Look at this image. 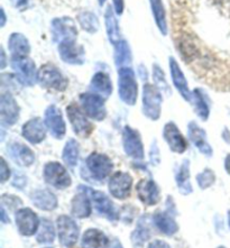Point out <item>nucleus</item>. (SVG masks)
Listing matches in <instances>:
<instances>
[{
  "instance_id": "de8ad7c7",
  "label": "nucleus",
  "mask_w": 230,
  "mask_h": 248,
  "mask_svg": "<svg viewBox=\"0 0 230 248\" xmlns=\"http://www.w3.org/2000/svg\"><path fill=\"white\" fill-rule=\"evenodd\" d=\"M138 70H139V73H140V78H141V79L146 80V79H147V72H146V69H145V66L139 65V66H138Z\"/></svg>"
},
{
  "instance_id": "9d476101",
  "label": "nucleus",
  "mask_w": 230,
  "mask_h": 248,
  "mask_svg": "<svg viewBox=\"0 0 230 248\" xmlns=\"http://www.w3.org/2000/svg\"><path fill=\"white\" fill-rule=\"evenodd\" d=\"M87 168L95 179L104 180L111 173L114 164L107 155L94 152L87 158Z\"/></svg>"
},
{
  "instance_id": "a19ab883",
  "label": "nucleus",
  "mask_w": 230,
  "mask_h": 248,
  "mask_svg": "<svg viewBox=\"0 0 230 248\" xmlns=\"http://www.w3.org/2000/svg\"><path fill=\"white\" fill-rule=\"evenodd\" d=\"M10 176V170L9 166L7 165L6 161L3 158H0V178H1V182H6Z\"/></svg>"
},
{
  "instance_id": "393cba45",
  "label": "nucleus",
  "mask_w": 230,
  "mask_h": 248,
  "mask_svg": "<svg viewBox=\"0 0 230 248\" xmlns=\"http://www.w3.org/2000/svg\"><path fill=\"white\" fill-rule=\"evenodd\" d=\"M108 237L97 229H88L81 240L82 248H108Z\"/></svg>"
},
{
  "instance_id": "f704fd0d",
  "label": "nucleus",
  "mask_w": 230,
  "mask_h": 248,
  "mask_svg": "<svg viewBox=\"0 0 230 248\" xmlns=\"http://www.w3.org/2000/svg\"><path fill=\"white\" fill-rule=\"evenodd\" d=\"M192 100L194 102V108L198 116L200 117L203 122L209 118V105L204 97V93L200 89H196L192 93Z\"/></svg>"
},
{
  "instance_id": "a211bd4d",
  "label": "nucleus",
  "mask_w": 230,
  "mask_h": 248,
  "mask_svg": "<svg viewBox=\"0 0 230 248\" xmlns=\"http://www.w3.org/2000/svg\"><path fill=\"white\" fill-rule=\"evenodd\" d=\"M163 136L169 148L174 152V153L182 154L185 152L187 148V144L185 138L180 132V129L176 127L174 123H168L163 130Z\"/></svg>"
},
{
  "instance_id": "6e6d98bb",
  "label": "nucleus",
  "mask_w": 230,
  "mask_h": 248,
  "mask_svg": "<svg viewBox=\"0 0 230 248\" xmlns=\"http://www.w3.org/2000/svg\"><path fill=\"white\" fill-rule=\"evenodd\" d=\"M218 248H226V247H224V246H220V247H218Z\"/></svg>"
},
{
  "instance_id": "6ab92c4d",
  "label": "nucleus",
  "mask_w": 230,
  "mask_h": 248,
  "mask_svg": "<svg viewBox=\"0 0 230 248\" xmlns=\"http://www.w3.org/2000/svg\"><path fill=\"white\" fill-rule=\"evenodd\" d=\"M137 196L146 205H154L160 201V190L152 180H141L136 186Z\"/></svg>"
},
{
  "instance_id": "f03ea898",
  "label": "nucleus",
  "mask_w": 230,
  "mask_h": 248,
  "mask_svg": "<svg viewBox=\"0 0 230 248\" xmlns=\"http://www.w3.org/2000/svg\"><path fill=\"white\" fill-rule=\"evenodd\" d=\"M37 81L45 89L64 91L68 87V80L55 65L47 63L38 71Z\"/></svg>"
},
{
  "instance_id": "412c9836",
  "label": "nucleus",
  "mask_w": 230,
  "mask_h": 248,
  "mask_svg": "<svg viewBox=\"0 0 230 248\" xmlns=\"http://www.w3.org/2000/svg\"><path fill=\"white\" fill-rule=\"evenodd\" d=\"M169 71H171V77L173 80V83L176 87V89L179 90L180 93H181L182 97L185 99L186 101L192 100V94H191V91L189 89V86H187V82L185 80V77H184L183 72L180 69V66L176 62L174 58H169Z\"/></svg>"
},
{
  "instance_id": "c756f323",
  "label": "nucleus",
  "mask_w": 230,
  "mask_h": 248,
  "mask_svg": "<svg viewBox=\"0 0 230 248\" xmlns=\"http://www.w3.org/2000/svg\"><path fill=\"white\" fill-rule=\"evenodd\" d=\"M150 3L155 23H156L162 35L166 36V35H168V23H166V15L163 1L162 0H150Z\"/></svg>"
},
{
  "instance_id": "5701e85b",
  "label": "nucleus",
  "mask_w": 230,
  "mask_h": 248,
  "mask_svg": "<svg viewBox=\"0 0 230 248\" xmlns=\"http://www.w3.org/2000/svg\"><path fill=\"white\" fill-rule=\"evenodd\" d=\"M8 153L17 164L22 166H30L35 161V155L31 148L20 143H13L8 147Z\"/></svg>"
},
{
  "instance_id": "20e7f679",
  "label": "nucleus",
  "mask_w": 230,
  "mask_h": 248,
  "mask_svg": "<svg viewBox=\"0 0 230 248\" xmlns=\"http://www.w3.org/2000/svg\"><path fill=\"white\" fill-rule=\"evenodd\" d=\"M12 68L15 71L17 79L24 86L31 87L34 86L35 82H36L38 74L36 71V65L27 56H25V58H15V56H13Z\"/></svg>"
},
{
  "instance_id": "a878e982",
  "label": "nucleus",
  "mask_w": 230,
  "mask_h": 248,
  "mask_svg": "<svg viewBox=\"0 0 230 248\" xmlns=\"http://www.w3.org/2000/svg\"><path fill=\"white\" fill-rule=\"evenodd\" d=\"M8 48L15 58H25L31 51L30 42L23 34L13 33L8 40Z\"/></svg>"
},
{
  "instance_id": "3c124183",
  "label": "nucleus",
  "mask_w": 230,
  "mask_h": 248,
  "mask_svg": "<svg viewBox=\"0 0 230 248\" xmlns=\"http://www.w3.org/2000/svg\"><path fill=\"white\" fill-rule=\"evenodd\" d=\"M6 24V15H5V10L1 8V23H0V26L3 27Z\"/></svg>"
},
{
  "instance_id": "c9c22d12",
  "label": "nucleus",
  "mask_w": 230,
  "mask_h": 248,
  "mask_svg": "<svg viewBox=\"0 0 230 248\" xmlns=\"http://www.w3.org/2000/svg\"><path fill=\"white\" fill-rule=\"evenodd\" d=\"M55 238V230L54 226L47 219H43L41 221V227L38 230L36 239L41 244H51L54 242Z\"/></svg>"
},
{
  "instance_id": "ea45409f",
  "label": "nucleus",
  "mask_w": 230,
  "mask_h": 248,
  "mask_svg": "<svg viewBox=\"0 0 230 248\" xmlns=\"http://www.w3.org/2000/svg\"><path fill=\"white\" fill-rule=\"evenodd\" d=\"M215 173L209 169L204 170L202 173H200V174L197 176V182L199 184L201 189H207V187L211 186L212 184L215 183Z\"/></svg>"
},
{
  "instance_id": "39448f33",
  "label": "nucleus",
  "mask_w": 230,
  "mask_h": 248,
  "mask_svg": "<svg viewBox=\"0 0 230 248\" xmlns=\"http://www.w3.org/2000/svg\"><path fill=\"white\" fill-rule=\"evenodd\" d=\"M43 175L46 182L56 189H65L71 186V178L64 166L58 162H49L44 166Z\"/></svg>"
},
{
  "instance_id": "4c0bfd02",
  "label": "nucleus",
  "mask_w": 230,
  "mask_h": 248,
  "mask_svg": "<svg viewBox=\"0 0 230 248\" xmlns=\"http://www.w3.org/2000/svg\"><path fill=\"white\" fill-rule=\"evenodd\" d=\"M148 238H150V230H148L146 225H144L140 220L138 222L137 229L134 232L132 236L134 246H141Z\"/></svg>"
},
{
  "instance_id": "f8f14e48",
  "label": "nucleus",
  "mask_w": 230,
  "mask_h": 248,
  "mask_svg": "<svg viewBox=\"0 0 230 248\" xmlns=\"http://www.w3.org/2000/svg\"><path fill=\"white\" fill-rule=\"evenodd\" d=\"M60 58L63 62L68 64L80 65L83 64L86 60L84 54V48L81 45L76 43V40H66L63 41L59 45Z\"/></svg>"
},
{
  "instance_id": "423d86ee",
  "label": "nucleus",
  "mask_w": 230,
  "mask_h": 248,
  "mask_svg": "<svg viewBox=\"0 0 230 248\" xmlns=\"http://www.w3.org/2000/svg\"><path fill=\"white\" fill-rule=\"evenodd\" d=\"M123 145L125 153L134 159L143 161L144 159V146L141 138L137 130L132 127L126 126L123 130Z\"/></svg>"
},
{
  "instance_id": "1a4fd4ad",
  "label": "nucleus",
  "mask_w": 230,
  "mask_h": 248,
  "mask_svg": "<svg viewBox=\"0 0 230 248\" xmlns=\"http://www.w3.org/2000/svg\"><path fill=\"white\" fill-rule=\"evenodd\" d=\"M66 113H68L70 123L72 124L74 133L77 136L87 138L91 135L92 129H93L92 124L88 120L84 113L81 111V109L76 104H71L68 106Z\"/></svg>"
},
{
  "instance_id": "09e8293b",
  "label": "nucleus",
  "mask_w": 230,
  "mask_h": 248,
  "mask_svg": "<svg viewBox=\"0 0 230 248\" xmlns=\"http://www.w3.org/2000/svg\"><path fill=\"white\" fill-rule=\"evenodd\" d=\"M225 169H226V171H227L228 174L230 175V154H228L227 156H226V159H225Z\"/></svg>"
},
{
  "instance_id": "7ed1b4c3",
  "label": "nucleus",
  "mask_w": 230,
  "mask_h": 248,
  "mask_svg": "<svg viewBox=\"0 0 230 248\" xmlns=\"http://www.w3.org/2000/svg\"><path fill=\"white\" fill-rule=\"evenodd\" d=\"M161 90L153 84L146 83L143 88V112L152 120H157L161 116Z\"/></svg>"
},
{
  "instance_id": "ddd939ff",
  "label": "nucleus",
  "mask_w": 230,
  "mask_h": 248,
  "mask_svg": "<svg viewBox=\"0 0 230 248\" xmlns=\"http://www.w3.org/2000/svg\"><path fill=\"white\" fill-rule=\"evenodd\" d=\"M60 242L63 246L72 247L79 238V228L76 221L68 216H61L58 219Z\"/></svg>"
},
{
  "instance_id": "f3484780",
  "label": "nucleus",
  "mask_w": 230,
  "mask_h": 248,
  "mask_svg": "<svg viewBox=\"0 0 230 248\" xmlns=\"http://www.w3.org/2000/svg\"><path fill=\"white\" fill-rule=\"evenodd\" d=\"M16 224L18 227L19 232L24 236H31L37 232L38 228V218L31 209L23 208L17 211L16 214Z\"/></svg>"
},
{
  "instance_id": "aec40b11",
  "label": "nucleus",
  "mask_w": 230,
  "mask_h": 248,
  "mask_svg": "<svg viewBox=\"0 0 230 248\" xmlns=\"http://www.w3.org/2000/svg\"><path fill=\"white\" fill-rule=\"evenodd\" d=\"M23 137L31 144H40L45 140L46 132L40 118H33L25 124L22 130Z\"/></svg>"
},
{
  "instance_id": "bb28decb",
  "label": "nucleus",
  "mask_w": 230,
  "mask_h": 248,
  "mask_svg": "<svg viewBox=\"0 0 230 248\" xmlns=\"http://www.w3.org/2000/svg\"><path fill=\"white\" fill-rule=\"evenodd\" d=\"M80 191V190H79ZM81 193L77 194L73 198L72 208H71V212L74 217L77 218H87L89 217L91 214V201L90 198L87 196L84 191H80Z\"/></svg>"
},
{
  "instance_id": "8fccbe9b",
  "label": "nucleus",
  "mask_w": 230,
  "mask_h": 248,
  "mask_svg": "<svg viewBox=\"0 0 230 248\" xmlns=\"http://www.w3.org/2000/svg\"><path fill=\"white\" fill-rule=\"evenodd\" d=\"M1 220H2V222H5V224H7V222H9V219L7 218L5 209H3V207H1Z\"/></svg>"
},
{
  "instance_id": "6e6552de",
  "label": "nucleus",
  "mask_w": 230,
  "mask_h": 248,
  "mask_svg": "<svg viewBox=\"0 0 230 248\" xmlns=\"http://www.w3.org/2000/svg\"><path fill=\"white\" fill-rule=\"evenodd\" d=\"M79 190L89 193L90 199L92 200V202H93L94 207L97 209L99 214L105 216L106 218L110 219V220H117V219H118V214H117L116 209L114 207V203L109 200V198L106 196L105 193L99 192V191L91 190L89 187L84 186H80Z\"/></svg>"
},
{
  "instance_id": "0eeeda50",
  "label": "nucleus",
  "mask_w": 230,
  "mask_h": 248,
  "mask_svg": "<svg viewBox=\"0 0 230 248\" xmlns=\"http://www.w3.org/2000/svg\"><path fill=\"white\" fill-rule=\"evenodd\" d=\"M80 101L82 105L83 110L89 117L94 120H104L107 116V110L105 107V99L100 95L95 94L92 92H86V93L80 94Z\"/></svg>"
},
{
  "instance_id": "4468645a",
  "label": "nucleus",
  "mask_w": 230,
  "mask_h": 248,
  "mask_svg": "<svg viewBox=\"0 0 230 248\" xmlns=\"http://www.w3.org/2000/svg\"><path fill=\"white\" fill-rule=\"evenodd\" d=\"M44 123L53 137L58 138V140H61V138L64 137L66 132L65 123L63 120L61 110L56 106H49L46 109Z\"/></svg>"
},
{
  "instance_id": "58836bf2",
  "label": "nucleus",
  "mask_w": 230,
  "mask_h": 248,
  "mask_svg": "<svg viewBox=\"0 0 230 248\" xmlns=\"http://www.w3.org/2000/svg\"><path fill=\"white\" fill-rule=\"evenodd\" d=\"M153 79L158 89L166 92V93H169V87L165 80L164 72L157 64L153 65Z\"/></svg>"
},
{
  "instance_id": "864d4df0",
  "label": "nucleus",
  "mask_w": 230,
  "mask_h": 248,
  "mask_svg": "<svg viewBox=\"0 0 230 248\" xmlns=\"http://www.w3.org/2000/svg\"><path fill=\"white\" fill-rule=\"evenodd\" d=\"M107 1V0H98V2H99V5L100 6H104L105 5V2Z\"/></svg>"
},
{
  "instance_id": "e433bc0d",
  "label": "nucleus",
  "mask_w": 230,
  "mask_h": 248,
  "mask_svg": "<svg viewBox=\"0 0 230 248\" xmlns=\"http://www.w3.org/2000/svg\"><path fill=\"white\" fill-rule=\"evenodd\" d=\"M77 19H79L81 27H82L87 33L94 34L95 31L99 30V22L94 14H92L90 12H83L80 14Z\"/></svg>"
},
{
  "instance_id": "7c9ffc66",
  "label": "nucleus",
  "mask_w": 230,
  "mask_h": 248,
  "mask_svg": "<svg viewBox=\"0 0 230 248\" xmlns=\"http://www.w3.org/2000/svg\"><path fill=\"white\" fill-rule=\"evenodd\" d=\"M154 222L163 233L169 236L174 235L179 229L174 219H173L171 216H169V214H165V212H160V214L155 215Z\"/></svg>"
},
{
  "instance_id": "cd10ccee",
  "label": "nucleus",
  "mask_w": 230,
  "mask_h": 248,
  "mask_svg": "<svg viewBox=\"0 0 230 248\" xmlns=\"http://www.w3.org/2000/svg\"><path fill=\"white\" fill-rule=\"evenodd\" d=\"M31 200L38 209L45 211H51L58 205V200H56L55 196L48 190L36 191L31 194Z\"/></svg>"
},
{
  "instance_id": "2f4dec72",
  "label": "nucleus",
  "mask_w": 230,
  "mask_h": 248,
  "mask_svg": "<svg viewBox=\"0 0 230 248\" xmlns=\"http://www.w3.org/2000/svg\"><path fill=\"white\" fill-rule=\"evenodd\" d=\"M132 62V53L128 43L125 40H122L115 45V64L118 68L130 64Z\"/></svg>"
},
{
  "instance_id": "473e14b6",
  "label": "nucleus",
  "mask_w": 230,
  "mask_h": 248,
  "mask_svg": "<svg viewBox=\"0 0 230 248\" xmlns=\"http://www.w3.org/2000/svg\"><path fill=\"white\" fill-rule=\"evenodd\" d=\"M190 162L185 159L182 163L178 174H176V183H178L180 192L183 194H189L192 192V186L190 183Z\"/></svg>"
},
{
  "instance_id": "f257e3e1",
  "label": "nucleus",
  "mask_w": 230,
  "mask_h": 248,
  "mask_svg": "<svg viewBox=\"0 0 230 248\" xmlns=\"http://www.w3.org/2000/svg\"><path fill=\"white\" fill-rule=\"evenodd\" d=\"M118 88L120 99L129 106H134L137 101V82L134 71L123 66L118 71Z\"/></svg>"
},
{
  "instance_id": "2eb2a0df",
  "label": "nucleus",
  "mask_w": 230,
  "mask_h": 248,
  "mask_svg": "<svg viewBox=\"0 0 230 248\" xmlns=\"http://www.w3.org/2000/svg\"><path fill=\"white\" fill-rule=\"evenodd\" d=\"M133 186V178L128 173L117 172L109 181V191L117 199H125L130 194Z\"/></svg>"
},
{
  "instance_id": "72a5a7b5",
  "label": "nucleus",
  "mask_w": 230,
  "mask_h": 248,
  "mask_svg": "<svg viewBox=\"0 0 230 248\" xmlns=\"http://www.w3.org/2000/svg\"><path fill=\"white\" fill-rule=\"evenodd\" d=\"M77 157H79V144L76 140H69L62 153L63 161L70 168H74L77 165Z\"/></svg>"
},
{
  "instance_id": "c85d7f7f",
  "label": "nucleus",
  "mask_w": 230,
  "mask_h": 248,
  "mask_svg": "<svg viewBox=\"0 0 230 248\" xmlns=\"http://www.w3.org/2000/svg\"><path fill=\"white\" fill-rule=\"evenodd\" d=\"M105 23H106V31H107L108 40L111 44L116 45L122 40H120V31H119L118 22H117L115 13L110 6H108L107 9H106Z\"/></svg>"
},
{
  "instance_id": "603ef678",
  "label": "nucleus",
  "mask_w": 230,
  "mask_h": 248,
  "mask_svg": "<svg viewBox=\"0 0 230 248\" xmlns=\"http://www.w3.org/2000/svg\"><path fill=\"white\" fill-rule=\"evenodd\" d=\"M112 248H123V246H122V244H120L119 242H116L114 247H112Z\"/></svg>"
},
{
  "instance_id": "5fc2aeb1",
  "label": "nucleus",
  "mask_w": 230,
  "mask_h": 248,
  "mask_svg": "<svg viewBox=\"0 0 230 248\" xmlns=\"http://www.w3.org/2000/svg\"><path fill=\"white\" fill-rule=\"evenodd\" d=\"M228 225H229V228H230V210L228 211Z\"/></svg>"
},
{
  "instance_id": "49530a36",
  "label": "nucleus",
  "mask_w": 230,
  "mask_h": 248,
  "mask_svg": "<svg viewBox=\"0 0 230 248\" xmlns=\"http://www.w3.org/2000/svg\"><path fill=\"white\" fill-rule=\"evenodd\" d=\"M222 138H224L226 143L230 144V130L228 128L224 129V132H222Z\"/></svg>"
},
{
  "instance_id": "9b49d317",
  "label": "nucleus",
  "mask_w": 230,
  "mask_h": 248,
  "mask_svg": "<svg viewBox=\"0 0 230 248\" xmlns=\"http://www.w3.org/2000/svg\"><path fill=\"white\" fill-rule=\"evenodd\" d=\"M53 41L61 42L66 40H77V30L72 18L70 17H60L52 20Z\"/></svg>"
},
{
  "instance_id": "37998d69",
  "label": "nucleus",
  "mask_w": 230,
  "mask_h": 248,
  "mask_svg": "<svg viewBox=\"0 0 230 248\" xmlns=\"http://www.w3.org/2000/svg\"><path fill=\"white\" fill-rule=\"evenodd\" d=\"M148 248H171L168 243L163 242V240H154L153 243L150 244Z\"/></svg>"
},
{
  "instance_id": "4be33fe9",
  "label": "nucleus",
  "mask_w": 230,
  "mask_h": 248,
  "mask_svg": "<svg viewBox=\"0 0 230 248\" xmlns=\"http://www.w3.org/2000/svg\"><path fill=\"white\" fill-rule=\"evenodd\" d=\"M187 132H189V137L191 141L194 144V146H196L202 154L207 155V156H211L212 148L207 140L206 132H204L201 127L198 126L194 122L189 124V126H187Z\"/></svg>"
},
{
  "instance_id": "79ce46f5",
  "label": "nucleus",
  "mask_w": 230,
  "mask_h": 248,
  "mask_svg": "<svg viewBox=\"0 0 230 248\" xmlns=\"http://www.w3.org/2000/svg\"><path fill=\"white\" fill-rule=\"evenodd\" d=\"M112 2H114L115 13L117 15H122L125 9V0H112Z\"/></svg>"
},
{
  "instance_id": "dca6fc26",
  "label": "nucleus",
  "mask_w": 230,
  "mask_h": 248,
  "mask_svg": "<svg viewBox=\"0 0 230 248\" xmlns=\"http://www.w3.org/2000/svg\"><path fill=\"white\" fill-rule=\"evenodd\" d=\"M0 117L3 125L13 126L19 117V107L9 92H3L0 99Z\"/></svg>"
},
{
  "instance_id": "b1692460",
  "label": "nucleus",
  "mask_w": 230,
  "mask_h": 248,
  "mask_svg": "<svg viewBox=\"0 0 230 248\" xmlns=\"http://www.w3.org/2000/svg\"><path fill=\"white\" fill-rule=\"evenodd\" d=\"M90 88L93 93L107 99L112 92V83L110 77L105 72H97L92 78Z\"/></svg>"
},
{
  "instance_id": "a18cd8bd",
  "label": "nucleus",
  "mask_w": 230,
  "mask_h": 248,
  "mask_svg": "<svg viewBox=\"0 0 230 248\" xmlns=\"http://www.w3.org/2000/svg\"><path fill=\"white\" fill-rule=\"evenodd\" d=\"M0 56H1V63H0V68H1V70L2 69H5V66H6V55H5V51H3V48L1 47V49H0Z\"/></svg>"
},
{
  "instance_id": "c03bdc74",
  "label": "nucleus",
  "mask_w": 230,
  "mask_h": 248,
  "mask_svg": "<svg viewBox=\"0 0 230 248\" xmlns=\"http://www.w3.org/2000/svg\"><path fill=\"white\" fill-rule=\"evenodd\" d=\"M17 8L25 9L28 6V0H14Z\"/></svg>"
}]
</instances>
